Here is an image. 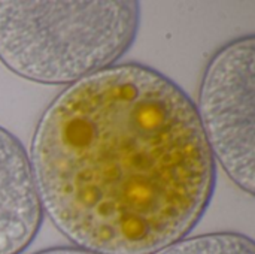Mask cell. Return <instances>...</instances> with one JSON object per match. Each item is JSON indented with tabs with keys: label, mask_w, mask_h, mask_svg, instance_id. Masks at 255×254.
<instances>
[{
	"label": "cell",
	"mask_w": 255,
	"mask_h": 254,
	"mask_svg": "<svg viewBox=\"0 0 255 254\" xmlns=\"http://www.w3.org/2000/svg\"><path fill=\"white\" fill-rule=\"evenodd\" d=\"M28 159L43 214L96 254H155L187 238L217 184L196 103L140 63H117L58 93Z\"/></svg>",
	"instance_id": "6da1fadb"
},
{
	"label": "cell",
	"mask_w": 255,
	"mask_h": 254,
	"mask_svg": "<svg viewBox=\"0 0 255 254\" xmlns=\"http://www.w3.org/2000/svg\"><path fill=\"white\" fill-rule=\"evenodd\" d=\"M155 254H255V246L247 235L217 232L187 237Z\"/></svg>",
	"instance_id": "5b68a950"
},
{
	"label": "cell",
	"mask_w": 255,
	"mask_h": 254,
	"mask_svg": "<svg viewBox=\"0 0 255 254\" xmlns=\"http://www.w3.org/2000/svg\"><path fill=\"white\" fill-rule=\"evenodd\" d=\"M139 18L133 0H0V61L27 81L70 85L117 64Z\"/></svg>",
	"instance_id": "7a4b0ae2"
},
{
	"label": "cell",
	"mask_w": 255,
	"mask_h": 254,
	"mask_svg": "<svg viewBox=\"0 0 255 254\" xmlns=\"http://www.w3.org/2000/svg\"><path fill=\"white\" fill-rule=\"evenodd\" d=\"M255 39L223 45L203 72L196 111L215 162L248 195H254Z\"/></svg>",
	"instance_id": "3957f363"
},
{
	"label": "cell",
	"mask_w": 255,
	"mask_h": 254,
	"mask_svg": "<svg viewBox=\"0 0 255 254\" xmlns=\"http://www.w3.org/2000/svg\"><path fill=\"white\" fill-rule=\"evenodd\" d=\"M43 210L28 153L0 126V254H21L34 241Z\"/></svg>",
	"instance_id": "277c9868"
},
{
	"label": "cell",
	"mask_w": 255,
	"mask_h": 254,
	"mask_svg": "<svg viewBox=\"0 0 255 254\" xmlns=\"http://www.w3.org/2000/svg\"><path fill=\"white\" fill-rule=\"evenodd\" d=\"M34 254H96L93 252H88V250H84V249H79V247H54V249H46V250H42V252H37Z\"/></svg>",
	"instance_id": "8992f818"
}]
</instances>
